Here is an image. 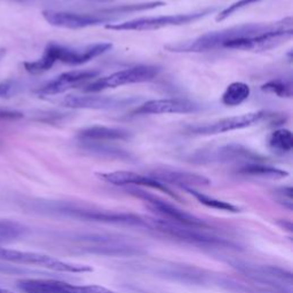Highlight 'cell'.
<instances>
[{
    "label": "cell",
    "instance_id": "obj_1",
    "mask_svg": "<svg viewBox=\"0 0 293 293\" xmlns=\"http://www.w3.org/2000/svg\"><path fill=\"white\" fill-rule=\"evenodd\" d=\"M293 20L291 16L271 23H246L227 29L212 31L194 39L168 44L165 49L172 53H204L222 48L227 42L238 38L252 37L266 31L275 29H292Z\"/></svg>",
    "mask_w": 293,
    "mask_h": 293
},
{
    "label": "cell",
    "instance_id": "obj_2",
    "mask_svg": "<svg viewBox=\"0 0 293 293\" xmlns=\"http://www.w3.org/2000/svg\"><path fill=\"white\" fill-rule=\"evenodd\" d=\"M112 48L111 42H95L80 48H71L51 42L45 48L44 54L37 61L26 62L24 68L30 73L48 71L55 63L61 62L69 65H82L95 58L105 54Z\"/></svg>",
    "mask_w": 293,
    "mask_h": 293
},
{
    "label": "cell",
    "instance_id": "obj_3",
    "mask_svg": "<svg viewBox=\"0 0 293 293\" xmlns=\"http://www.w3.org/2000/svg\"><path fill=\"white\" fill-rule=\"evenodd\" d=\"M72 241L73 249H77L80 252L98 254V256L133 257L144 253L141 246L122 237H115V236L80 234L73 236Z\"/></svg>",
    "mask_w": 293,
    "mask_h": 293
},
{
    "label": "cell",
    "instance_id": "obj_4",
    "mask_svg": "<svg viewBox=\"0 0 293 293\" xmlns=\"http://www.w3.org/2000/svg\"><path fill=\"white\" fill-rule=\"evenodd\" d=\"M146 227L154 229L158 232L169 236V237L180 239L190 244L204 245V246H230V242L225 238L218 237L205 231L207 228L190 227L178 222L169 221L163 218H149L146 217Z\"/></svg>",
    "mask_w": 293,
    "mask_h": 293
},
{
    "label": "cell",
    "instance_id": "obj_5",
    "mask_svg": "<svg viewBox=\"0 0 293 293\" xmlns=\"http://www.w3.org/2000/svg\"><path fill=\"white\" fill-rule=\"evenodd\" d=\"M214 7L198 10V12L173 14V15H162V16H147L139 17L122 23H110L105 26V29L114 31H151L160 30L168 27H180L186 24L195 23L197 21L213 13Z\"/></svg>",
    "mask_w": 293,
    "mask_h": 293
},
{
    "label": "cell",
    "instance_id": "obj_6",
    "mask_svg": "<svg viewBox=\"0 0 293 293\" xmlns=\"http://www.w3.org/2000/svg\"><path fill=\"white\" fill-rule=\"evenodd\" d=\"M160 72L161 69L158 66L135 65L132 68L119 70V71L111 73L109 76L92 80V83L85 85L83 91L86 93L94 94L109 90V88L124 86V85L151 82L160 75Z\"/></svg>",
    "mask_w": 293,
    "mask_h": 293
},
{
    "label": "cell",
    "instance_id": "obj_7",
    "mask_svg": "<svg viewBox=\"0 0 293 293\" xmlns=\"http://www.w3.org/2000/svg\"><path fill=\"white\" fill-rule=\"evenodd\" d=\"M0 260L22 264H33V266L47 268V269L59 271V273H90V271H93V268L87 264L65 262V261L55 259V258L46 256V254L17 251V250H9L1 248V246H0Z\"/></svg>",
    "mask_w": 293,
    "mask_h": 293
},
{
    "label": "cell",
    "instance_id": "obj_8",
    "mask_svg": "<svg viewBox=\"0 0 293 293\" xmlns=\"http://www.w3.org/2000/svg\"><path fill=\"white\" fill-rule=\"evenodd\" d=\"M268 117L267 111H254L249 114L231 116V117L221 118L219 121L204 123V124L190 125L186 129V133L197 136H210L231 132L236 130L248 129L254 125L260 124Z\"/></svg>",
    "mask_w": 293,
    "mask_h": 293
},
{
    "label": "cell",
    "instance_id": "obj_9",
    "mask_svg": "<svg viewBox=\"0 0 293 293\" xmlns=\"http://www.w3.org/2000/svg\"><path fill=\"white\" fill-rule=\"evenodd\" d=\"M263 157L237 143H230L214 149L200 150L192 156L194 163H238L242 165L250 163H263Z\"/></svg>",
    "mask_w": 293,
    "mask_h": 293
},
{
    "label": "cell",
    "instance_id": "obj_10",
    "mask_svg": "<svg viewBox=\"0 0 293 293\" xmlns=\"http://www.w3.org/2000/svg\"><path fill=\"white\" fill-rule=\"evenodd\" d=\"M236 269L257 283L283 293H292V273L276 266L235 263Z\"/></svg>",
    "mask_w": 293,
    "mask_h": 293
},
{
    "label": "cell",
    "instance_id": "obj_11",
    "mask_svg": "<svg viewBox=\"0 0 293 293\" xmlns=\"http://www.w3.org/2000/svg\"><path fill=\"white\" fill-rule=\"evenodd\" d=\"M130 193L132 195L139 197V198L143 199L147 203L148 207L154 212H156L157 214H160L163 217V219H166L169 221L178 222V224L190 226V227H197V228H209V225L202 219L197 218L196 215L188 212L180 210L178 207L172 205L165 200L158 198V197L151 195V194L143 192L140 189H130Z\"/></svg>",
    "mask_w": 293,
    "mask_h": 293
},
{
    "label": "cell",
    "instance_id": "obj_12",
    "mask_svg": "<svg viewBox=\"0 0 293 293\" xmlns=\"http://www.w3.org/2000/svg\"><path fill=\"white\" fill-rule=\"evenodd\" d=\"M59 212L66 217L76 219H83L88 221L105 222V224L126 225V226H146V217L132 214V213H119V212L103 211L95 209H85V207L76 206H62L58 209Z\"/></svg>",
    "mask_w": 293,
    "mask_h": 293
},
{
    "label": "cell",
    "instance_id": "obj_13",
    "mask_svg": "<svg viewBox=\"0 0 293 293\" xmlns=\"http://www.w3.org/2000/svg\"><path fill=\"white\" fill-rule=\"evenodd\" d=\"M293 29H275L252 37L238 38L227 42L222 48L244 52H263L276 48L291 39Z\"/></svg>",
    "mask_w": 293,
    "mask_h": 293
},
{
    "label": "cell",
    "instance_id": "obj_14",
    "mask_svg": "<svg viewBox=\"0 0 293 293\" xmlns=\"http://www.w3.org/2000/svg\"><path fill=\"white\" fill-rule=\"evenodd\" d=\"M42 17L51 26L62 29H85V28L100 26V24L111 22V17L100 15L94 13H73L63 12V10L46 9L42 12Z\"/></svg>",
    "mask_w": 293,
    "mask_h": 293
},
{
    "label": "cell",
    "instance_id": "obj_15",
    "mask_svg": "<svg viewBox=\"0 0 293 293\" xmlns=\"http://www.w3.org/2000/svg\"><path fill=\"white\" fill-rule=\"evenodd\" d=\"M98 75H100V71L95 69L71 70V71L61 73L54 79H52L51 82L42 85L36 93L39 97H52V95L65 93L73 88L85 86L90 80L97 79Z\"/></svg>",
    "mask_w": 293,
    "mask_h": 293
},
{
    "label": "cell",
    "instance_id": "obj_16",
    "mask_svg": "<svg viewBox=\"0 0 293 293\" xmlns=\"http://www.w3.org/2000/svg\"><path fill=\"white\" fill-rule=\"evenodd\" d=\"M200 110V105L188 98H160L149 100L139 105L134 115H163V114H194Z\"/></svg>",
    "mask_w": 293,
    "mask_h": 293
},
{
    "label": "cell",
    "instance_id": "obj_17",
    "mask_svg": "<svg viewBox=\"0 0 293 293\" xmlns=\"http://www.w3.org/2000/svg\"><path fill=\"white\" fill-rule=\"evenodd\" d=\"M134 98H123L108 95H68L61 102L65 108L90 109V110H110L118 109L133 102Z\"/></svg>",
    "mask_w": 293,
    "mask_h": 293
},
{
    "label": "cell",
    "instance_id": "obj_18",
    "mask_svg": "<svg viewBox=\"0 0 293 293\" xmlns=\"http://www.w3.org/2000/svg\"><path fill=\"white\" fill-rule=\"evenodd\" d=\"M98 176L103 181L110 183L114 186H136V187H148V188H154L163 192L167 195L172 196L173 198L179 199V197L172 193V190L167 188L163 183L157 181L151 176L137 174L134 172L129 171H116L108 173H98Z\"/></svg>",
    "mask_w": 293,
    "mask_h": 293
},
{
    "label": "cell",
    "instance_id": "obj_19",
    "mask_svg": "<svg viewBox=\"0 0 293 293\" xmlns=\"http://www.w3.org/2000/svg\"><path fill=\"white\" fill-rule=\"evenodd\" d=\"M151 178L165 185H174L182 189H195L196 187H206L211 185L210 179L197 173L180 171L172 168H157L151 172Z\"/></svg>",
    "mask_w": 293,
    "mask_h": 293
},
{
    "label": "cell",
    "instance_id": "obj_20",
    "mask_svg": "<svg viewBox=\"0 0 293 293\" xmlns=\"http://www.w3.org/2000/svg\"><path fill=\"white\" fill-rule=\"evenodd\" d=\"M80 143H107L112 141H127L132 137V133L118 127L94 125L86 127L78 133Z\"/></svg>",
    "mask_w": 293,
    "mask_h": 293
},
{
    "label": "cell",
    "instance_id": "obj_21",
    "mask_svg": "<svg viewBox=\"0 0 293 293\" xmlns=\"http://www.w3.org/2000/svg\"><path fill=\"white\" fill-rule=\"evenodd\" d=\"M19 288L26 293H76V285L55 280H23Z\"/></svg>",
    "mask_w": 293,
    "mask_h": 293
},
{
    "label": "cell",
    "instance_id": "obj_22",
    "mask_svg": "<svg viewBox=\"0 0 293 293\" xmlns=\"http://www.w3.org/2000/svg\"><path fill=\"white\" fill-rule=\"evenodd\" d=\"M237 173L244 176H251V178L267 179V180H280L284 179L289 175V172L278 167L271 166V165L264 163H250L239 166Z\"/></svg>",
    "mask_w": 293,
    "mask_h": 293
},
{
    "label": "cell",
    "instance_id": "obj_23",
    "mask_svg": "<svg viewBox=\"0 0 293 293\" xmlns=\"http://www.w3.org/2000/svg\"><path fill=\"white\" fill-rule=\"evenodd\" d=\"M165 6L164 1L156 0V1H147V2H139V3H129V5H117L107 7V8H101L97 10L100 15L111 17L115 19L118 15H126V14H132L137 12H144V10H151L158 7Z\"/></svg>",
    "mask_w": 293,
    "mask_h": 293
},
{
    "label": "cell",
    "instance_id": "obj_24",
    "mask_svg": "<svg viewBox=\"0 0 293 293\" xmlns=\"http://www.w3.org/2000/svg\"><path fill=\"white\" fill-rule=\"evenodd\" d=\"M251 95V87L242 82H235L228 85L221 97L222 104L226 107H237L245 102Z\"/></svg>",
    "mask_w": 293,
    "mask_h": 293
},
{
    "label": "cell",
    "instance_id": "obj_25",
    "mask_svg": "<svg viewBox=\"0 0 293 293\" xmlns=\"http://www.w3.org/2000/svg\"><path fill=\"white\" fill-rule=\"evenodd\" d=\"M268 146L274 153L285 155L293 149V136L291 130L287 129L275 130L268 137Z\"/></svg>",
    "mask_w": 293,
    "mask_h": 293
},
{
    "label": "cell",
    "instance_id": "obj_26",
    "mask_svg": "<svg viewBox=\"0 0 293 293\" xmlns=\"http://www.w3.org/2000/svg\"><path fill=\"white\" fill-rule=\"evenodd\" d=\"M185 190L187 193H189L190 195L195 197L200 204H203V205H205L207 207H211V209L226 211V212H232V213H237V212H239V209L237 206L232 205V204L228 202H225V200H220V199L214 198V197L207 196L205 194L197 192L196 189H185Z\"/></svg>",
    "mask_w": 293,
    "mask_h": 293
},
{
    "label": "cell",
    "instance_id": "obj_27",
    "mask_svg": "<svg viewBox=\"0 0 293 293\" xmlns=\"http://www.w3.org/2000/svg\"><path fill=\"white\" fill-rule=\"evenodd\" d=\"M261 91L264 93L276 95L278 98H292L293 87L291 80L287 79H273L261 85Z\"/></svg>",
    "mask_w": 293,
    "mask_h": 293
},
{
    "label": "cell",
    "instance_id": "obj_28",
    "mask_svg": "<svg viewBox=\"0 0 293 293\" xmlns=\"http://www.w3.org/2000/svg\"><path fill=\"white\" fill-rule=\"evenodd\" d=\"M23 232V227L14 221H0V243L12 242L20 237Z\"/></svg>",
    "mask_w": 293,
    "mask_h": 293
},
{
    "label": "cell",
    "instance_id": "obj_29",
    "mask_svg": "<svg viewBox=\"0 0 293 293\" xmlns=\"http://www.w3.org/2000/svg\"><path fill=\"white\" fill-rule=\"evenodd\" d=\"M260 1L261 0H237V1L232 2L231 5L226 7L225 9H222L221 12L218 14L217 19L215 20H217V22H222V21L227 20L228 17H230L232 14L238 12V10H241L243 8H245V7H249L253 5V3H257Z\"/></svg>",
    "mask_w": 293,
    "mask_h": 293
},
{
    "label": "cell",
    "instance_id": "obj_30",
    "mask_svg": "<svg viewBox=\"0 0 293 293\" xmlns=\"http://www.w3.org/2000/svg\"><path fill=\"white\" fill-rule=\"evenodd\" d=\"M274 196L277 202L282 204L284 207H287V209H289L290 211L293 209V202H292L293 192L291 187H281V188H277L274 192Z\"/></svg>",
    "mask_w": 293,
    "mask_h": 293
},
{
    "label": "cell",
    "instance_id": "obj_31",
    "mask_svg": "<svg viewBox=\"0 0 293 293\" xmlns=\"http://www.w3.org/2000/svg\"><path fill=\"white\" fill-rule=\"evenodd\" d=\"M76 293H119L100 285H76Z\"/></svg>",
    "mask_w": 293,
    "mask_h": 293
},
{
    "label": "cell",
    "instance_id": "obj_32",
    "mask_svg": "<svg viewBox=\"0 0 293 293\" xmlns=\"http://www.w3.org/2000/svg\"><path fill=\"white\" fill-rule=\"evenodd\" d=\"M22 118V114L17 111H8L1 110L0 111V122H8V121H16V119Z\"/></svg>",
    "mask_w": 293,
    "mask_h": 293
},
{
    "label": "cell",
    "instance_id": "obj_33",
    "mask_svg": "<svg viewBox=\"0 0 293 293\" xmlns=\"http://www.w3.org/2000/svg\"><path fill=\"white\" fill-rule=\"evenodd\" d=\"M12 85L10 84H0V98H5V97H8L10 91H12Z\"/></svg>",
    "mask_w": 293,
    "mask_h": 293
},
{
    "label": "cell",
    "instance_id": "obj_34",
    "mask_svg": "<svg viewBox=\"0 0 293 293\" xmlns=\"http://www.w3.org/2000/svg\"><path fill=\"white\" fill-rule=\"evenodd\" d=\"M91 1H98V2H109V1H115V0H91Z\"/></svg>",
    "mask_w": 293,
    "mask_h": 293
},
{
    "label": "cell",
    "instance_id": "obj_35",
    "mask_svg": "<svg viewBox=\"0 0 293 293\" xmlns=\"http://www.w3.org/2000/svg\"><path fill=\"white\" fill-rule=\"evenodd\" d=\"M0 293H14L9 290H6V289H0Z\"/></svg>",
    "mask_w": 293,
    "mask_h": 293
}]
</instances>
